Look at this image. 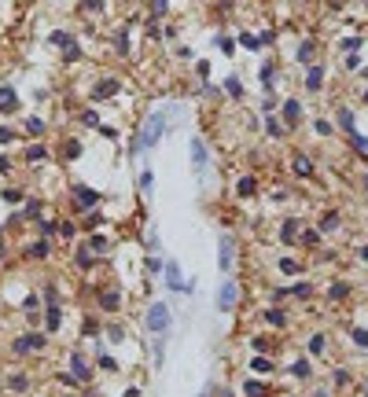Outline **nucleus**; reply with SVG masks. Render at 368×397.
<instances>
[{"instance_id": "e433bc0d", "label": "nucleus", "mask_w": 368, "mask_h": 397, "mask_svg": "<svg viewBox=\"0 0 368 397\" xmlns=\"http://www.w3.org/2000/svg\"><path fill=\"white\" fill-rule=\"evenodd\" d=\"M280 272H284V276H294V272H298V261H291V257H284V261H280Z\"/></svg>"}, {"instance_id": "a211bd4d", "label": "nucleus", "mask_w": 368, "mask_h": 397, "mask_svg": "<svg viewBox=\"0 0 368 397\" xmlns=\"http://www.w3.org/2000/svg\"><path fill=\"white\" fill-rule=\"evenodd\" d=\"M339 125H343V132H350V136H353V132H357V122H353V110H339Z\"/></svg>"}, {"instance_id": "a878e982", "label": "nucleus", "mask_w": 368, "mask_h": 397, "mask_svg": "<svg viewBox=\"0 0 368 397\" xmlns=\"http://www.w3.org/2000/svg\"><path fill=\"white\" fill-rule=\"evenodd\" d=\"M291 375H294V379H310V361H294L291 364Z\"/></svg>"}, {"instance_id": "dca6fc26", "label": "nucleus", "mask_w": 368, "mask_h": 397, "mask_svg": "<svg viewBox=\"0 0 368 397\" xmlns=\"http://www.w3.org/2000/svg\"><path fill=\"white\" fill-rule=\"evenodd\" d=\"M15 107H18L15 89H0V110H15Z\"/></svg>"}, {"instance_id": "5fc2aeb1", "label": "nucleus", "mask_w": 368, "mask_h": 397, "mask_svg": "<svg viewBox=\"0 0 368 397\" xmlns=\"http://www.w3.org/2000/svg\"><path fill=\"white\" fill-rule=\"evenodd\" d=\"M118 55H129V37H126V33L118 37Z\"/></svg>"}, {"instance_id": "c9c22d12", "label": "nucleus", "mask_w": 368, "mask_h": 397, "mask_svg": "<svg viewBox=\"0 0 368 397\" xmlns=\"http://www.w3.org/2000/svg\"><path fill=\"white\" fill-rule=\"evenodd\" d=\"M239 44H243L247 52H258V48H261V44H258V37H251V33H243V37H239Z\"/></svg>"}, {"instance_id": "9d476101", "label": "nucleus", "mask_w": 368, "mask_h": 397, "mask_svg": "<svg viewBox=\"0 0 368 397\" xmlns=\"http://www.w3.org/2000/svg\"><path fill=\"white\" fill-rule=\"evenodd\" d=\"M284 122L291 125V129L302 122V103H298V99H287V103H284Z\"/></svg>"}, {"instance_id": "39448f33", "label": "nucleus", "mask_w": 368, "mask_h": 397, "mask_svg": "<svg viewBox=\"0 0 368 397\" xmlns=\"http://www.w3.org/2000/svg\"><path fill=\"white\" fill-rule=\"evenodd\" d=\"M52 44L67 52V59H77V55H81V48H77V41L70 37V33H63V30H55V33H52Z\"/></svg>"}, {"instance_id": "864d4df0", "label": "nucleus", "mask_w": 368, "mask_h": 397, "mask_svg": "<svg viewBox=\"0 0 368 397\" xmlns=\"http://www.w3.org/2000/svg\"><path fill=\"white\" fill-rule=\"evenodd\" d=\"M41 232H44V235H55L59 224H55V221H41Z\"/></svg>"}, {"instance_id": "a19ab883", "label": "nucleus", "mask_w": 368, "mask_h": 397, "mask_svg": "<svg viewBox=\"0 0 368 397\" xmlns=\"http://www.w3.org/2000/svg\"><path fill=\"white\" fill-rule=\"evenodd\" d=\"M313 129H317V136H331V125H328L324 118H317V122H313Z\"/></svg>"}, {"instance_id": "4d7b16f0", "label": "nucleus", "mask_w": 368, "mask_h": 397, "mask_svg": "<svg viewBox=\"0 0 368 397\" xmlns=\"http://www.w3.org/2000/svg\"><path fill=\"white\" fill-rule=\"evenodd\" d=\"M77 265H81V269H89V265H92V254H89V250H81V254H77Z\"/></svg>"}, {"instance_id": "423d86ee", "label": "nucleus", "mask_w": 368, "mask_h": 397, "mask_svg": "<svg viewBox=\"0 0 368 397\" xmlns=\"http://www.w3.org/2000/svg\"><path fill=\"white\" fill-rule=\"evenodd\" d=\"M236 294H239V287H236L232 280L221 283V290H218V309H221V313H228V309L236 306Z\"/></svg>"}, {"instance_id": "ddd939ff", "label": "nucleus", "mask_w": 368, "mask_h": 397, "mask_svg": "<svg viewBox=\"0 0 368 397\" xmlns=\"http://www.w3.org/2000/svg\"><path fill=\"white\" fill-rule=\"evenodd\" d=\"M232 261H236V257H232V239H228V235H221V269L228 272V269H232Z\"/></svg>"}, {"instance_id": "6e6d98bb", "label": "nucleus", "mask_w": 368, "mask_h": 397, "mask_svg": "<svg viewBox=\"0 0 368 397\" xmlns=\"http://www.w3.org/2000/svg\"><path fill=\"white\" fill-rule=\"evenodd\" d=\"M81 122H85V125H96V122H100V114H96V110H85Z\"/></svg>"}, {"instance_id": "09e8293b", "label": "nucleus", "mask_w": 368, "mask_h": 397, "mask_svg": "<svg viewBox=\"0 0 368 397\" xmlns=\"http://www.w3.org/2000/svg\"><path fill=\"white\" fill-rule=\"evenodd\" d=\"M151 184H155V173H140V191H151Z\"/></svg>"}, {"instance_id": "603ef678", "label": "nucleus", "mask_w": 368, "mask_h": 397, "mask_svg": "<svg viewBox=\"0 0 368 397\" xmlns=\"http://www.w3.org/2000/svg\"><path fill=\"white\" fill-rule=\"evenodd\" d=\"M77 155H81V144L70 140V144H67V158H77Z\"/></svg>"}, {"instance_id": "9b49d317", "label": "nucleus", "mask_w": 368, "mask_h": 397, "mask_svg": "<svg viewBox=\"0 0 368 397\" xmlns=\"http://www.w3.org/2000/svg\"><path fill=\"white\" fill-rule=\"evenodd\" d=\"M166 283H169V290H184V280H181V269H177V261L166 265Z\"/></svg>"}, {"instance_id": "f03ea898", "label": "nucleus", "mask_w": 368, "mask_h": 397, "mask_svg": "<svg viewBox=\"0 0 368 397\" xmlns=\"http://www.w3.org/2000/svg\"><path fill=\"white\" fill-rule=\"evenodd\" d=\"M147 327L155 331V335H166L169 331V306L166 302H155V306L147 309Z\"/></svg>"}, {"instance_id": "58836bf2", "label": "nucleus", "mask_w": 368, "mask_h": 397, "mask_svg": "<svg viewBox=\"0 0 368 397\" xmlns=\"http://www.w3.org/2000/svg\"><path fill=\"white\" fill-rule=\"evenodd\" d=\"M37 214H41V206H37V198H30L26 210H22V221H26V217H37Z\"/></svg>"}, {"instance_id": "aec40b11", "label": "nucleus", "mask_w": 368, "mask_h": 397, "mask_svg": "<svg viewBox=\"0 0 368 397\" xmlns=\"http://www.w3.org/2000/svg\"><path fill=\"white\" fill-rule=\"evenodd\" d=\"M225 92H228V96H232V99H243V81H239V77H228V81H225Z\"/></svg>"}, {"instance_id": "c85d7f7f", "label": "nucleus", "mask_w": 368, "mask_h": 397, "mask_svg": "<svg viewBox=\"0 0 368 397\" xmlns=\"http://www.w3.org/2000/svg\"><path fill=\"white\" fill-rule=\"evenodd\" d=\"M251 368H254L258 375H269V372H273V364H269L265 357H254V361H251Z\"/></svg>"}, {"instance_id": "a18cd8bd", "label": "nucleus", "mask_w": 368, "mask_h": 397, "mask_svg": "<svg viewBox=\"0 0 368 397\" xmlns=\"http://www.w3.org/2000/svg\"><path fill=\"white\" fill-rule=\"evenodd\" d=\"M254 353L265 357V353H269V339H254Z\"/></svg>"}, {"instance_id": "2f4dec72", "label": "nucleus", "mask_w": 368, "mask_h": 397, "mask_svg": "<svg viewBox=\"0 0 368 397\" xmlns=\"http://www.w3.org/2000/svg\"><path fill=\"white\" fill-rule=\"evenodd\" d=\"M361 44H365V41H361V37H346V41H343V44H339V48H343V52H346V55H353V52H357V48H361Z\"/></svg>"}, {"instance_id": "0eeeda50", "label": "nucleus", "mask_w": 368, "mask_h": 397, "mask_svg": "<svg viewBox=\"0 0 368 397\" xmlns=\"http://www.w3.org/2000/svg\"><path fill=\"white\" fill-rule=\"evenodd\" d=\"M70 375H74L77 382H89V379H92V368L85 364L81 353H70Z\"/></svg>"}, {"instance_id": "f257e3e1", "label": "nucleus", "mask_w": 368, "mask_h": 397, "mask_svg": "<svg viewBox=\"0 0 368 397\" xmlns=\"http://www.w3.org/2000/svg\"><path fill=\"white\" fill-rule=\"evenodd\" d=\"M162 129H166V114H162V110H155V114L144 122L140 136L133 140V155H140V151H151V147H155V144L162 140Z\"/></svg>"}, {"instance_id": "37998d69", "label": "nucleus", "mask_w": 368, "mask_h": 397, "mask_svg": "<svg viewBox=\"0 0 368 397\" xmlns=\"http://www.w3.org/2000/svg\"><path fill=\"white\" fill-rule=\"evenodd\" d=\"M26 132H34V136L44 132V122H41V118H30V122H26Z\"/></svg>"}, {"instance_id": "f3484780", "label": "nucleus", "mask_w": 368, "mask_h": 397, "mask_svg": "<svg viewBox=\"0 0 368 397\" xmlns=\"http://www.w3.org/2000/svg\"><path fill=\"white\" fill-rule=\"evenodd\" d=\"M280 239H284V243H294V239H298V221H294V217H291V221H284V228H280Z\"/></svg>"}, {"instance_id": "c03bdc74", "label": "nucleus", "mask_w": 368, "mask_h": 397, "mask_svg": "<svg viewBox=\"0 0 368 397\" xmlns=\"http://www.w3.org/2000/svg\"><path fill=\"white\" fill-rule=\"evenodd\" d=\"M310 290H313V287H310V283H294V287H291V290H287V294H298V298H306V294H310Z\"/></svg>"}, {"instance_id": "f704fd0d", "label": "nucleus", "mask_w": 368, "mask_h": 397, "mask_svg": "<svg viewBox=\"0 0 368 397\" xmlns=\"http://www.w3.org/2000/svg\"><path fill=\"white\" fill-rule=\"evenodd\" d=\"M243 394H251V397H265V386H261V382H243Z\"/></svg>"}, {"instance_id": "bb28decb", "label": "nucleus", "mask_w": 368, "mask_h": 397, "mask_svg": "<svg viewBox=\"0 0 368 397\" xmlns=\"http://www.w3.org/2000/svg\"><path fill=\"white\" fill-rule=\"evenodd\" d=\"M265 132H269V136H284V125H280V118L269 114V118H265Z\"/></svg>"}, {"instance_id": "13d9d810", "label": "nucleus", "mask_w": 368, "mask_h": 397, "mask_svg": "<svg viewBox=\"0 0 368 397\" xmlns=\"http://www.w3.org/2000/svg\"><path fill=\"white\" fill-rule=\"evenodd\" d=\"M147 269H151V272H162V269H166V265H162L159 257H147Z\"/></svg>"}, {"instance_id": "5701e85b", "label": "nucleus", "mask_w": 368, "mask_h": 397, "mask_svg": "<svg viewBox=\"0 0 368 397\" xmlns=\"http://www.w3.org/2000/svg\"><path fill=\"white\" fill-rule=\"evenodd\" d=\"M294 173H313V162H310V155H294Z\"/></svg>"}, {"instance_id": "8fccbe9b", "label": "nucleus", "mask_w": 368, "mask_h": 397, "mask_svg": "<svg viewBox=\"0 0 368 397\" xmlns=\"http://www.w3.org/2000/svg\"><path fill=\"white\" fill-rule=\"evenodd\" d=\"M103 247H107V239H103V235H92V243H89V250H96V254H100Z\"/></svg>"}, {"instance_id": "4468645a", "label": "nucleus", "mask_w": 368, "mask_h": 397, "mask_svg": "<svg viewBox=\"0 0 368 397\" xmlns=\"http://www.w3.org/2000/svg\"><path fill=\"white\" fill-rule=\"evenodd\" d=\"M100 306L107 309V313H114V309L122 306V294H118V290H103V294H100Z\"/></svg>"}, {"instance_id": "cd10ccee", "label": "nucleus", "mask_w": 368, "mask_h": 397, "mask_svg": "<svg viewBox=\"0 0 368 397\" xmlns=\"http://www.w3.org/2000/svg\"><path fill=\"white\" fill-rule=\"evenodd\" d=\"M353 346H361V349H368V327H353Z\"/></svg>"}, {"instance_id": "2eb2a0df", "label": "nucleus", "mask_w": 368, "mask_h": 397, "mask_svg": "<svg viewBox=\"0 0 368 397\" xmlns=\"http://www.w3.org/2000/svg\"><path fill=\"white\" fill-rule=\"evenodd\" d=\"M166 364V335H155V372Z\"/></svg>"}, {"instance_id": "3c124183", "label": "nucleus", "mask_w": 368, "mask_h": 397, "mask_svg": "<svg viewBox=\"0 0 368 397\" xmlns=\"http://www.w3.org/2000/svg\"><path fill=\"white\" fill-rule=\"evenodd\" d=\"M218 44H221V52H225V55H232V52H236V44L228 41V37H218Z\"/></svg>"}, {"instance_id": "e2e57ef3", "label": "nucleus", "mask_w": 368, "mask_h": 397, "mask_svg": "<svg viewBox=\"0 0 368 397\" xmlns=\"http://www.w3.org/2000/svg\"><path fill=\"white\" fill-rule=\"evenodd\" d=\"M126 397H140V390H136V386H129V390H126Z\"/></svg>"}, {"instance_id": "c756f323", "label": "nucleus", "mask_w": 368, "mask_h": 397, "mask_svg": "<svg viewBox=\"0 0 368 397\" xmlns=\"http://www.w3.org/2000/svg\"><path fill=\"white\" fill-rule=\"evenodd\" d=\"M265 320L273 324V327H284V324H287V316L280 313V309H269V313H265Z\"/></svg>"}, {"instance_id": "79ce46f5", "label": "nucleus", "mask_w": 368, "mask_h": 397, "mask_svg": "<svg viewBox=\"0 0 368 397\" xmlns=\"http://www.w3.org/2000/svg\"><path fill=\"white\" fill-rule=\"evenodd\" d=\"M310 353H324V335H313L310 339Z\"/></svg>"}, {"instance_id": "6ab92c4d", "label": "nucleus", "mask_w": 368, "mask_h": 397, "mask_svg": "<svg viewBox=\"0 0 368 397\" xmlns=\"http://www.w3.org/2000/svg\"><path fill=\"white\" fill-rule=\"evenodd\" d=\"M44 316H48V331H59V324H63V309H59V302H55V306H48V313H44Z\"/></svg>"}, {"instance_id": "f8f14e48", "label": "nucleus", "mask_w": 368, "mask_h": 397, "mask_svg": "<svg viewBox=\"0 0 368 397\" xmlns=\"http://www.w3.org/2000/svg\"><path fill=\"white\" fill-rule=\"evenodd\" d=\"M320 85H324V70H320V66H310V70H306V89L317 92Z\"/></svg>"}, {"instance_id": "7c9ffc66", "label": "nucleus", "mask_w": 368, "mask_h": 397, "mask_svg": "<svg viewBox=\"0 0 368 397\" xmlns=\"http://www.w3.org/2000/svg\"><path fill=\"white\" fill-rule=\"evenodd\" d=\"M294 55H298L302 63H310V59H313V41H302V44H298V52H294Z\"/></svg>"}, {"instance_id": "473e14b6", "label": "nucleus", "mask_w": 368, "mask_h": 397, "mask_svg": "<svg viewBox=\"0 0 368 397\" xmlns=\"http://www.w3.org/2000/svg\"><path fill=\"white\" fill-rule=\"evenodd\" d=\"M350 144H353V151H361V155H368V136H361V132H353V136H350Z\"/></svg>"}, {"instance_id": "7ed1b4c3", "label": "nucleus", "mask_w": 368, "mask_h": 397, "mask_svg": "<svg viewBox=\"0 0 368 397\" xmlns=\"http://www.w3.org/2000/svg\"><path fill=\"white\" fill-rule=\"evenodd\" d=\"M44 342H48V339H44L41 331H34V335L15 339V346H11V349H15V353H34V349H44Z\"/></svg>"}, {"instance_id": "1a4fd4ad", "label": "nucleus", "mask_w": 368, "mask_h": 397, "mask_svg": "<svg viewBox=\"0 0 368 397\" xmlns=\"http://www.w3.org/2000/svg\"><path fill=\"white\" fill-rule=\"evenodd\" d=\"M110 96H118V81H114V77H103V81L92 89V99L103 103V99H110Z\"/></svg>"}, {"instance_id": "20e7f679", "label": "nucleus", "mask_w": 368, "mask_h": 397, "mask_svg": "<svg viewBox=\"0 0 368 397\" xmlns=\"http://www.w3.org/2000/svg\"><path fill=\"white\" fill-rule=\"evenodd\" d=\"M188 147H192V169L202 177V173H206V162H210V155H206V144H202L199 136H195V140L188 144Z\"/></svg>"}, {"instance_id": "0e129e2a", "label": "nucleus", "mask_w": 368, "mask_h": 397, "mask_svg": "<svg viewBox=\"0 0 368 397\" xmlns=\"http://www.w3.org/2000/svg\"><path fill=\"white\" fill-rule=\"evenodd\" d=\"M361 184H365V191H368V173H365V177H361Z\"/></svg>"}, {"instance_id": "393cba45", "label": "nucleus", "mask_w": 368, "mask_h": 397, "mask_svg": "<svg viewBox=\"0 0 368 397\" xmlns=\"http://www.w3.org/2000/svg\"><path fill=\"white\" fill-rule=\"evenodd\" d=\"M30 257H48V239H37V243H30V250H26Z\"/></svg>"}, {"instance_id": "49530a36", "label": "nucleus", "mask_w": 368, "mask_h": 397, "mask_svg": "<svg viewBox=\"0 0 368 397\" xmlns=\"http://www.w3.org/2000/svg\"><path fill=\"white\" fill-rule=\"evenodd\" d=\"M8 386H11V390H26V375H11Z\"/></svg>"}, {"instance_id": "6e6552de", "label": "nucleus", "mask_w": 368, "mask_h": 397, "mask_svg": "<svg viewBox=\"0 0 368 397\" xmlns=\"http://www.w3.org/2000/svg\"><path fill=\"white\" fill-rule=\"evenodd\" d=\"M74 202L81 210H89V206H96V202H100V191H92V188H85V184H77L74 188Z\"/></svg>"}, {"instance_id": "69168bd1", "label": "nucleus", "mask_w": 368, "mask_h": 397, "mask_svg": "<svg viewBox=\"0 0 368 397\" xmlns=\"http://www.w3.org/2000/svg\"><path fill=\"white\" fill-rule=\"evenodd\" d=\"M365 103H368V92H365Z\"/></svg>"}, {"instance_id": "bf43d9fd", "label": "nucleus", "mask_w": 368, "mask_h": 397, "mask_svg": "<svg viewBox=\"0 0 368 397\" xmlns=\"http://www.w3.org/2000/svg\"><path fill=\"white\" fill-rule=\"evenodd\" d=\"M11 136H15V132H11L8 125H0V144H11Z\"/></svg>"}, {"instance_id": "680f3d73", "label": "nucleus", "mask_w": 368, "mask_h": 397, "mask_svg": "<svg viewBox=\"0 0 368 397\" xmlns=\"http://www.w3.org/2000/svg\"><path fill=\"white\" fill-rule=\"evenodd\" d=\"M8 169H11V162H8L4 155H0V173H8Z\"/></svg>"}, {"instance_id": "4be33fe9", "label": "nucleus", "mask_w": 368, "mask_h": 397, "mask_svg": "<svg viewBox=\"0 0 368 397\" xmlns=\"http://www.w3.org/2000/svg\"><path fill=\"white\" fill-rule=\"evenodd\" d=\"M335 228H339V214L331 210V214L320 217V228H317V232H335Z\"/></svg>"}, {"instance_id": "ea45409f", "label": "nucleus", "mask_w": 368, "mask_h": 397, "mask_svg": "<svg viewBox=\"0 0 368 397\" xmlns=\"http://www.w3.org/2000/svg\"><path fill=\"white\" fill-rule=\"evenodd\" d=\"M100 368H103V372H118L114 357H107V353H100Z\"/></svg>"}, {"instance_id": "72a5a7b5", "label": "nucleus", "mask_w": 368, "mask_h": 397, "mask_svg": "<svg viewBox=\"0 0 368 397\" xmlns=\"http://www.w3.org/2000/svg\"><path fill=\"white\" fill-rule=\"evenodd\" d=\"M328 294H331L335 302H343V298L350 294V287H346V283H331V290H328Z\"/></svg>"}, {"instance_id": "de8ad7c7", "label": "nucleus", "mask_w": 368, "mask_h": 397, "mask_svg": "<svg viewBox=\"0 0 368 397\" xmlns=\"http://www.w3.org/2000/svg\"><path fill=\"white\" fill-rule=\"evenodd\" d=\"M302 243H306V247H317V243H320V232H306V235H302Z\"/></svg>"}, {"instance_id": "052dcab7", "label": "nucleus", "mask_w": 368, "mask_h": 397, "mask_svg": "<svg viewBox=\"0 0 368 397\" xmlns=\"http://www.w3.org/2000/svg\"><path fill=\"white\" fill-rule=\"evenodd\" d=\"M166 8H169V4H162V0H159V4H151V15H155V18L166 15Z\"/></svg>"}, {"instance_id": "4c0bfd02", "label": "nucleus", "mask_w": 368, "mask_h": 397, "mask_svg": "<svg viewBox=\"0 0 368 397\" xmlns=\"http://www.w3.org/2000/svg\"><path fill=\"white\" fill-rule=\"evenodd\" d=\"M0 198H4V202H18L22 191H18V188H4V191H0Z\"/></svg>"}, {"instance_id": "b1692460", "label": "nucleus", "mask_w": 368, "mask_h": 397, "mask_svg": "<svg viewBox=\"0 0 368 397\" xmlns=\"http://www.w3.org/2000/svg\"><path fill=\"white\" fill-rule=\"evenodd\" d=\"M254 188H258V184H254V177H239V184H236V191H239L243 198L254 195Z\"/></svg>"}, {"instance_id": "412c9836", "label": "nucleus", "mask_w": 368, "mask_h": 397, "mask_svg": "<svg viewBox=\"0 0 368 397\" xmlns=\"http://www.w3.org/2000/svg\"><path fill=\"white\" fill-rule=\"evenodd\" d=\"M44 158H48V147H41V144H34V147H30V151H26V162H44Z\"/></svg>"}]
</instances>
